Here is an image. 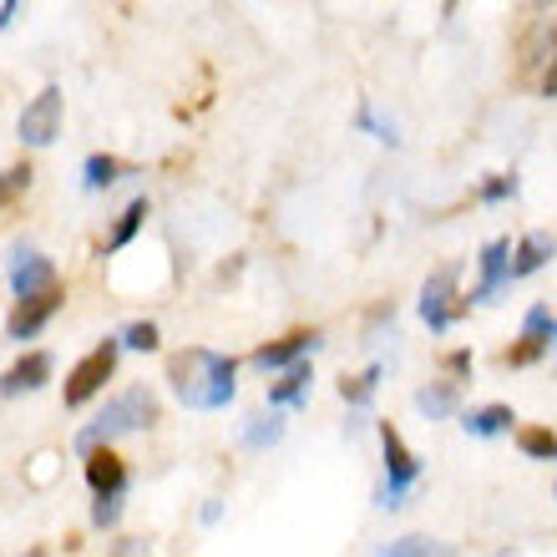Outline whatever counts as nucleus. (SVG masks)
I'll return each mask as SVG.
<instances>
[{
  "mask_svg": "<svg viewBox=\"0 0 557 557\" xmlns=\"http://www.w3.org/2000/svg\"><path fill=\"white\" fill-rule=\"evenodd\" d=\"M168 381L188 411H223L238 396V360L219 350H177L168 360Z\"/></svg>",
  "mask_w": 557,
  "mask_h": 557,
  "instance_id": "nucleus-1",
  "label": "nucleus"
},
{
  "mask_svg": "<svg viewBox=\"0 0 557 557\" xmlns=\"http://www.w3.org/2000/svg\"><path fill=\"white\" fill-rule=\"evenodd\" d=\"M152 421H158V396L147 385H133V391L107 400L102 411H97V421H87L76 431V451L87 456L91 446H112V441L133 436V431H147Z\"/></svg>",
  "mask_w": 557,
  "mask_h": 557,
  "instance_id": "nucleus-2",
  "label": "nucleus"
},
{
  "mask_svg": "<svg viewBox=\"0 0 557 557\" xmlns=\"http://www.w3.org/2000/svg\"><path fill=\"white\" fill-rule=\"evenodd\" d=\"M122 350H127V345H122V335H117V339H102L97 350L82 355V360L72 366V375H66V391H61V400H66V406L76 411V406H87V400L102 396L107 381L117 375V355Z\"/></svg>",
  "mask_w": 557,
  "mask_h": 557,
  "instance_id": "nucleus-3",
  "label": "nucleus"
},
{
  "mask_svg": "<svg viewBox=\"0 0 557 557\" xmlns=\"http://www.w3.org/2000/svg\"><path fill=\"white\" fill-rule=\"evenodd\" d=\"M381 451H385V486H381V507H400L406 502V492H411L416 482H421V461L411 456V446L400 441V431L391 421L381 425Z\"/></svg>",
  "mask_w": 557,
  "mask_h": 557,
  "instance_id": "nucleus-4",
  "label": "nucleus"
},
{
  "mask_svg": "<svg viewBox=\"0 0 557 557\" xmlns=\"http://www.w3.org/2000/svg\"><path fill=\"white\" fill-rule=\"evenodd\" d=\"M456 284H461V264H441L436 274L421 284V320L431 335H446L456 324V314H461V305H456Z\"/></svg>",
  "mask_w": 557,
  "mask_h": 557,
  "instance_id": "nucleus-5",
  "label": "nucleus"
},
{
  "mask_svg": "<svg viewBox=\"0 0 557 557\" xmlns=\"http://www.w3.org/2000/svg\"><path fill=\"white\" fill-rule=\"evenodd\" d=\"M61 112H66V97H61L57 82H46V87L26 102V112H21V143L51 147L61 137Z\"/></svg>",
  "mask_w": 557,
  "mask_h": 557,
  "instance_id": "nucleus-6",
  "label": "nucleus"
},
{
  "mask_svg": "<svg viewBox=\"0 0 557 557\" xmlns=\"http://www.w3.org/2000/svg\"><path fill=\"white\" fill-rule=\"evenodd\" d=\"M61 309V284L57 289H41V294H26V299H15L11 320H5V339H15V345H26V339H36L51 324V314Z\"/></svg>",
  "mask_w": 557,
  "mask_h": 557,
  "instance_id": "nucleus-7",
  "label": "nucleus"
},
{
  "mask_svg": "<svg viewBox=\"0 0 557 557\" xmlns=\"http://www.w3.org/2000/svg\"><path fill=\"white\" fill-rule=\"evenodd\" d=\"M476 269H482V284L471 289V305H492V299L512 284V238H492V244H482Z\"/></svg>",
  "mask_w": 557,
  "mask_h": 557,
  "instance_id": "nucleus-8",
  "label": "nucleus"
},
{
  "mask_svg": "<svg viewBox=\"0 0 557 557\" xmlns=\"http://www.w3.org/2000/svg\"><path fill=\"white\" fill-rule=\"evenodd\" d=\"M11 289H15V299L41 294V289H57V264H51L46 253L26 249V244H15V249H11Z\"/></svg>",
  "mask_w": 557,
  "mask_h": 557,
  "instance_id": "nucleus-9",
  "label": "nucleus"
},
{
  "mask_svg": "<svg viewBox=\"0 0 557 557\" xmlns=\"http://www.w3.org/2000/svg\"><path fill=\"white\" fill-rule=\"evenodd\" d=\"M51 370H57V360L46 350H30V355H21L5 375H0V396L5 400H15V396H36L46 381H51Z\"/></svg>",
  "mask_w": 557,
  "mask_h": 557,
  "instance_id": "nucleus-10",
  "label": "nucleus"
},
{
  "mask_svg": "<svg viewBox=\"0 0 557 557\" xmlns=\"http://www.w3.org/2000/svg\"><path fill=\"white\" fill-rule=\"evenodd\" d=\"M320 350V330H294V335L274 339V345H259L253 350V366L259 370H284L294 366V360H305V355Z\"/></svg>",
  "mask_w": 557,
  "mask_h": 557,
  "instance_id": "nucleus-11",
  "label": "nucleus"
},
{
  "mask_svg": "<svg viewBox=\"0 0 557 557\" xmlns=\"http://www.w3.org/2000/svg\"><path fill=\"white\" fill-rule=\"evenodd\" d=\"M309 391H314V370H309V360H294V366H284V375L269 385V406L299 411V406H309Z\"/></svg>",
  "mask_w": 557,
  "mask_h": 557,
  "instance_id": "nucleus-12",
  "label": "nucleus"
},
{
  "mask_svg": "<svg viewBox=\"0 0 557 557\" xmlns=\"http://www.w3.org/2000/svg\"><path fill=\"white\" fill-rule=\"evenodd\" d=\"M87 486L91 492H122L127 486V461L112 446H91L87 451Z\"/></svg>",
  "mask_w": 557,
  "mask_h": 557,
  "instance_id": "nucleus-13",
  "label": "nucleus"
},
{
  "mask_svg": "<svg viewBox=\"0 0 557 557\" xmlns=\"http://www.w3.org/2000/svg\"><path fill=\"white\" fill-rule=\"evenodd\" d=\"M553 253H557V238H553V234H543V228H537V234H528V238H522V244L512 249V278L537 274V269H543Z\"/></svg>",
  "mask_w": 557,
  "mask_h": 557,
  "instance_id": "nucleus-14",
  "label": "nucleus"
},
{
  "mask_svg": "<svg viewBox=\"0 0 557 557\" xmlns=\"http://www.w3.org/2000/svg\"><path fill=\"white\" fill-rule=\"evenodd\" d=\"M461 425H467V436L492 441V436H507L517 425V416H512V406H476V411L461 416Z\"/></svg>",
  "mask_w": 557,
  "mask_h": 557,
  "instance_id": "nucleus-15",
  "label": "nucleus"
},
{
  "mask_svg": "<svg viewBox=\"0 0 557 557\" xmlns=\"http://www.w3.org/2000/svg\"><path fill=\"white\" fill-rule=\"evenodd\" d=\"M456 406H461L456 381H436V385H421V391H416V411H421L425 421H446Z\"/></svg>",
  "mask_w": 557,
  "mask_h": 557,
  "instance_id": "nucleus-16",
  "label": "nucleus"
},
{
  "mask_svg": "<svg viewBox=\"0 0 557 557\" xmlns=\"http://www.w3.org/2000/svg\"><path fill=\"white\" fill-rule=\"evenodd\" d=\"M143 223H147V198H133V203L117 213V228L107 234V253H117V249H127L137 234H143Z\"/></svg>",
  "mask_w": 557,
  "mask_h": 557,
  "instance_id": "nucleus-17",
  "label": "nucleus"
},
{
  "mask_svg": "<svg viewBox=\"0 0 557 557\" xmlns=\"http://www.w3.org/2000/svg\"><path fill=\"white\" fill-rule=\"evenodd\" d=\"M381 381H385V360H375V366H370L366 375H350V381H339V396H345V400L355 406V411H360V406H370V400H375Z\"/></svg>",
  "mask_w": 557,
  "mask_h": 557,
  "instance_id": "nucleus-18",
  "label": "nucleus"
},
{
  "mask_svg": "<svg viewBox=\"0 0 557 557\" xmlns=\"http://www.w3.org/2000/svg\"><path fill=\"white\" fill-rule=\"evenodd\" d=\"M517 446H522L528 461H553L557 467V436L547 425H522V431H517Z\"/></svg>",
  "mask_w": 557,
  "mask_h": 557,
  "instance_id": "nucleus-19",
  "label": "nucleus"
},
{
  "mask_svg": "<svg viewBox=\"0 0 557 557\" xmlns=\"http://www.w3.org/2000/svg\"><path fill=\"white\" fill-rule=\"evenodd\" d=\"M122 173H127V162L97 152V158H87V168H82V183H87V193H102V188H112Z\"/></svg>",
  "mask_w": 557,
  "mask_h": 557,
  "instance_id": "nucleus-20",
  "label": "nucleus"
},
{
  "mask_svg": "<svg viewBox=\"0 0 557 557\" xmlns=\"http://www.w3.org/2000/svg\"><path fill=\"white\" fill-rule=\"evenodd\" d=\"M278 441H284V421H278V416H253V421L244 425V446H249V451H269Z\"/></svg>",
  "mask_w": 557,
  "mask_h": 557,
  "instance_id": "nucleus-21",
  "label": "nucleus"
},
{
  "mask_svg": "<svg viewBox=\"0 0 557 557\" xmlns=\"http://www.w3.org/2000/svg\"><path fill=\"white\" fill-rule=\"evenodd\" d=\"M122 345H127V350L152 355L162 345V335H158V324H152V320H133L127 330H122Z\"/></svg>",
  "mask_w": 557,
  "mask_h": 557,
  "instance_id": "nucleus-22",
  "label": "nucleus"
},
{
  "mask_svg": "<svg viewBox=\"0 0 557 557\" xmlns=\"http://www.w3.org/2000/svg\"><path fill=\"white\" fill-rule=\"evenodd\" d=\"M122 522V492H97V502H91V528H117Z\"/></svg>",
  "mask_w": 557,
  "mask_h": 557,
  "instance_id": "nucleus-23",
  "label": "nucleus"
},
{
  "mask_svg": "<svg viewBox=\"0 0 557 557\" xmlns=\"http://www.w3.org/2000/svg\"><path fill=\"white\" fill-rule=\"evenodd\" d=\"M360 127L366 133H375V143H385V147H400V133H396V122H385V117H375V107H360Z\"/></svg>",
  "mask_w": 557,
  "mask_h": 557,
  "instance_id": "nucleus-24",
  "label": "nucleus"
},
{
  "mask_svg": "<svg viewBox=\"0 0 557 557\" xmlns=\"http://www.w3.org/2000/svg\"><path fill=\"white\" fill-rule=\"evenodd\" d=\"M30 162H15V168H5V173H0V203H11L15 193H26L30 188Z\"/></svg>",
  "mask_w": 557,
  "mask_h": 557,
  "instance_id": "nucleus-25",
  "label": "nucleus"
},
{
  "mask_svg": "<svg viewBox=\"0 0 557 557\" xmlns=\"http://www.w3.org/2000/svg\"><path fill=\"white\" fill-rule=\"evenodd\" d=\"M547 345H553L547 335H532V330H522V345H517V350H507V366H532V360H537Z\"/></svg>",
  "mask_w": 557,
  "mask_h": 557,
  "instance_id": "nucleus-26",
  "label": "nucleus"
},
{
  "mask_svg": "<svg viewBox=\"0 0 557 557\" xmlns=\"http://www.w3.org/2000/svg\"><path fill=\"white\" fill-rule=\"evenodd\" d=\"M381 553H391V557H431V553H446V547L431 543V537H400V543H385Z\"/></svg>",
  "mask_w": 557,
  "mask_h": 557,
  "instance_id": "nucleus-27",
  "label": "nucleus"
},
{
  "mask_svg": "<svg viewBox=\"0 0 557 557\" xmlns=\"http://www.w3.org/2000/svg\"><path fill=\"white\" fill-rule=\"evenodd\" d=\"M507 198H517V177H492V183H482V203H507Z\"/></svg>",
  "mask_w": 557,
  "mask_h": 557,
  "instance_id": "nucleus-28",
  "label": "nucleus"
},
{
  "mask_svg": "<svg viewBox=\"0 0 557 557\" xmlns=\"http://www.w3.org/2000/svg\"><path fill=\"white\" fill-rule=\"evenodd\" d=\"M522 330H532V335H547V339H553V309H547V305H532L528 320H522Z\"/></svg>",
  "mask_w": 557,
  "mask_h": 557,
  "instance_id": "nucleus-29",
  "label": "nucleus"
},
{
  "mask_svg": "<svg viewBox=\"0 0 557 557\" xmlns=\"http://www.w3.org/2000/svg\"><path fill=\"white\" fill-rule=\"evenodd\" d=\"M446 370H451V375H467V370H471V350H451V355H446Z\"/></svg>",
  "mask_w": 557,
  "mask_h": 557,
  "instance_id": "nucleus-30",
  "label": "nucleus"
},
{
  "mask_svg": "<svg viewBox=\"0 0 557 557\" xmlns=\"http://www.w3.org/2000/svg\"><path fill=\"white\" fill-rule=\"evenodd\" d=\"M543 97H547V102L557 97V51H553V66L543 72Z\"/></svg>",
  "mask_w": 557,
  "mask_h": 557,
  "instance_id": "nucleus-31",
  "label": "nucleus"
},
{
  "mask_svg": "<svg viewBox=\"0 0 557 557\" xmlns=\"http://www.w3.org/2000/svg\"><path fill=\"white\" fill-rule=\"evenodd\" d=\"M15 11H21V0H0V30H11Z\"/></svg>",
  "mask_w": 557,
  "mask_h": 557,
  "instance_id": "nucleus-32",
  "label": "nucleus"
},
{
  "mask_svg": "<svg viewBox=\"0 0 557 557\" xmlns=\"http://www.w3.org/2000/svg\"><path fill=\"white\" fill-rule=\"evenodd\" d=\"M553 345H557V320H553Z\"/></svg>",
  "mask_w": 557,
  "mask_h": 557,
  "instance_id": "nucleus-33",
  "label": "nucleus"
}]
</instances>
